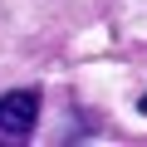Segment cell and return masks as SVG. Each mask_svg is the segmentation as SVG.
Returning <instances> with one entry per match:
<instances>
[{"mask_svg":"<svg viewBox=\"0 0 147 147\" xmlns=\"http://www.w3.org/2000/svg\"><path fill=\"white\" fill-rule=\"evenodd\" d=\"M34 123H39V93L34 88H10L0 98V147L30 142Z\"/></svg>","mask_w":147,"mask_h":147,"instance_id":"6da1fadb","label":"cell"},{"mask_svg":"<svg viewBox=\"0 0 147 147\" xmlns=\"http://www.w3.org/2000/svg\"><path fill=\"white\" fill-rule=\"evenodd\" d=\"M137 108H142V113H147V93H142V103H137Z\"/></svg>","mask_w":147,"mask_h":147,"instance_id":"7a4b0ae2","label":"cell"}]
</instances>
